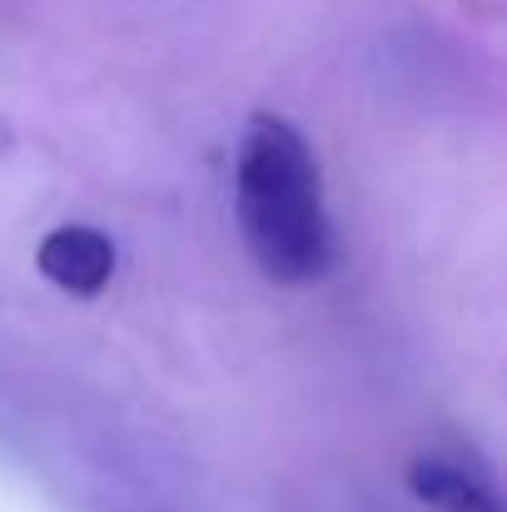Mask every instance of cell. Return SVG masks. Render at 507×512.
<instances>
[{
  "label": "cell",
  "instance_id": "obj_2",
  "mask_svg": "<svg viewBox=\"0 0 507 512\" xmlns=\"http://www.w3.org/2000/svg\"><path fill=\"white\" fill-rule=\"evenodd\" d=\"M35 264H40V274L55 289L90 299V294H100L115 279V244L100 229H90V224H60V229H50L40 239Z\"/></svg>",
  "mask_w": 507,
  "mask_h": 512
},
{
  "label": "cell",
  "instance_id": "obj_1",
  "mask_svg": "<svg viewBox=\"0 0 507 512\" xmlns=\"http://www.w3.org/2000/svg\"><path fill=\"white\" fill-rule=\"evenodd\" d=\"M234 204L244 244L269 279L304 284L329 269L334 239H329L319 165L294 125L274 115H259L249 125L234 170Z\"/></svg>",
  "mask_w": 507,
  "mask_h": 512
},
{
  "label": "cell",
  "instance_id": "obj_3",
  "mask_svg": "<svg viewBox=\"0 0 507 512\" xmlns=\"http://www.w3.org/2000/svg\"><path fill=\"white\" fill-rule=\"evenodd\" d=\"M408 493L433 512H503L498 493L483 478H473L453 463H438V458H418L408 468Z\"/></svg>",
  "mask_w": 507,
  "mask_h": 512
}]
</instances>
